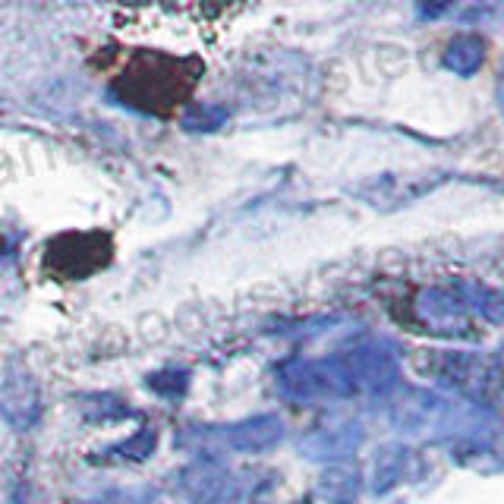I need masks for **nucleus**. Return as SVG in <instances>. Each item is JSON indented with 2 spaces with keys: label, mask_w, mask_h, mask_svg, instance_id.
Here are the masks:
<instances>
[{
  "label": "nucleus",
  "mask_w": 504,
  "mask_h": 504,
  "mask_svg": "<svg viewBox=\"0 0 504 504\" xmlns=\"http://www.w3.org/2000/svg\"><path fill=\"white\" fill-rule=\"evenodd\" d=\"M193 86H196V66L189 60L146 54V57L133 60V66L120 79L117 92L124 95L129 105L161 114V111H170Z\"/></svg>",
  "instance_id": "1"
},
{
  "label": "nucleus",
  "mask_w": 504,
  "mask_h": 504,
  "mask_svg": "<svg viewBox=\"0 0 504 504\" xmlns=\"http://www.w3.org/2000/svg\"><path fill=\"white\" fill-rule=\"evenodd\" d=\"M107 237H86V234H73V237H60L51 247V268L57 275L66 277H83L88 271L101 268L107 262V252L111 249H98L95 252V243H105Z\"/></svg>",
  "instance_id": "2"
},
{
  "label": "nucleus",
  "mask_w": 504,
  "mask_h": 504,
  "mask_svg": "<svg viewBox=\"0 0 504 504\" xmlns=\"http://www.w3.org/2000/svg\"><path fill=\"white\" fill-rule=\"evenodd\" d=\"M0 413L16 428L35 426L38 413H42V398H38L35 378L25 376V372H13L4 385V394H0Z\"/></svg>",
  "instance_id": "3"
},
{
  "label": "nucleus",
  "mask_w": 504,
  "mask_h": 504,
  "mask_svg": "<svg viewBox=\"0 0 504 504\" xmlns=\"http://www.w3.org/2000/svg\"><path fill=\"white\" fill-rule=\"evenodd\" d=\"M277 438V422L275 419H252L247 426L224 428V441H230L234 451H262Z\"/></svg>",
  "instance_id": "4"
}]
</instances>
